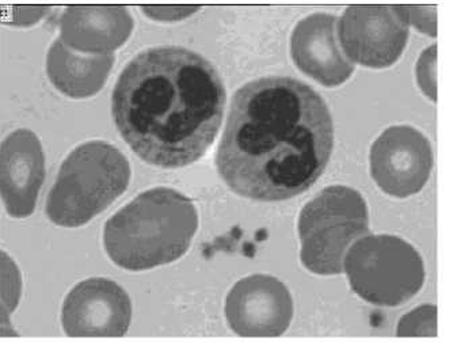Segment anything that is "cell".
<instances>
[{"label": "cell", "instance_id": "cell-9", "mask_svg": "<svg viewBox=\"0 0 457 342\" xmlns=\"http://www.w3.org/2000/svg\"><path fill=\"white\" fill-rule=\"evenodd\" d=\"M229 328L242 337H278L294 318L288 288L276 278L254 275L229 291L226 302Z\"/></svg>", "mask_w": 457, "mask_h": 342}, {"label": "cell", "instance_id": "cell-3", "mask_svg": "<svg viewBox=\"0 0 457 342\" xmlns=\"http://www.w3.org/2000/svg\"><path fill=\"white\" fill-rule=\"evenodd\" d=\"M198 227L187 196L156 188L137 196L104 226V249L120 268L147 271L181 258Z\"/></svg>", "mask_w": 457, "mask_h": 342}, {"label": "cell", "instance_id": "cell-17", "mask_svg": "<svg viewBox=\"0 0 457 342\" xmlns=\"http://www.w3.org/2000/svg\"><path fill=\"white\" fill-rule=\"evenodd\" d=\"M394 14L407 28H414L428 38H437V9L436 6H417V4H398L391 6Z\"/></svg>", "mask_w": 457, "mask_h": 342}, {"label": "cell", "instance_id": "cell-13", "mask_svg": "<svg viewBox=\"0 0 457 342\" xmlns=\"http://www.w3.org/2000/svg\"><path fill=\"white\" fill-rule=\"evenodd\" d=\"M133 30L124 6H68L60 20V40L85 54H113Z\"/></svg>", "mask_w": 457, "mask_h": 342}, {"label": "cell", "instance_id": "cell-6", "mask_svg": "<svg viewBox=\"0 0 457 342\" xmlns=\"http://www.w3.org/2000/svg\"><path fill=\"white\" fill-rule=\"evenodd\" d=\"M350 287L365 302L380 307L403 304L422 289L424 260L395 235H365L345 255Z\"/></svg>", "mask_w": 457, "mask_h": 342}, {"label": "cell", "instance_id": "cell-1", "mask_svg": "<svg viewBox=\"0 0 457 342\" xmlns=\"http://www.w3.org/2000/svg\"><path fill=\"white\" fill-rule=\"evenodd\" d=\"M333 145V120L320 94L292 78H262L235 94L216 166L243 197L288 200L322 176Z\"/></svg>", "mask_w": 457, "mask_h": 342}, {"label": "cell", "instance_id": "cell-12", "mask_svg": "<svg viewBox=\"0 0 457 342\" xmlns=\"http://www.w3.org/2000/svg\"><path fill=\"white\" fill-rule=\"evenodd\" d=\"M291 52L300 71L326 88L346 82L354 72L339 46L337 18L312 14L297 23L292 33Z\"/></svg>", "mask_w": 457, "mask_h": 342}, {"label": "cell", "instance_id": "cell-8", "mask_svg": "<svg viewBox=\"0 0 457 342\" xmlns=\"http://www.w3.org/2000/svg\"><path fill=\"white\" fill-rule=\"evenodd\" d=\"M410 30L391 6H350L338 21V41L350 62L383 70L395 64L409 43Z\"/></svg>", "mask_w": 457, "mask_h": 342}, {"label": "cell", "instance_id": "cell-2", "mask_svg": "<svg viewBox=\"0 0 457 342\" xmlns=\"http://www.w3.org/2000/svg\"><path fill=\"white\" fill-rule=\"evenodd\" d=\"M226 90L213 65L179 46L148 49L117 80L112 112L122 139L164 169L195 163L215 142Z\"/></svg>", "mask_w": 457, "mask_h": 342}, {"label": "cell", "instance_id": "cell-11", "mask_svg": "<svg viewBox=\"0 0 457 342\" xmlns=\"http://www.w3.org/2000/svg\"><path fill=\"white\" fill-rule=\"evenodd\" d=\"M46 179V155L36 133L14 130L0 145V200L7 213L23 219L34 213Z\"/></svg>", "mask_w": 457, "mask_h": 342}, {"label": "cell", "instance_id": "cell-4", "mask_svg": "<svg viewBox=\"0 0 457 342\" xmlns=\"http://www.w3.org/2000/svg\"><path fill=\"white\" fill-rule=\"evenodd\" d=\"M129 179V162L116 147L85 143L62 162L46 200V215L57 226H83L116 201Z\"/></svg>", "mask_w": 457, "mask_h": 342}, {"label": "cell", "instance_id": "cell-18", "mask_svg": "<svg viewBox=\"0 0 457 342\" xmlns=\"http://www.w3.org/2000/svg\"><path fill=\"white\" fill-rule=\"evenodd\" d=\"M415 79L424 96L437 102V44L428 46L418 57Z\"/></svg>", "mask_w": 457, "mask_h": 342}, {"label": "cell", "instance_id": "cell-19", "mask_svg": "<svg viewBox=\"0 0 457 342\" xmlns=\"http://www.w3.org/2000/svg\"><path fill=\"white\" fill-rule=\"evenodd\" d=\"M51 6H12L7 25L15 28H29L40 22L48 14Z\"/></svg>", "mask_w": 457, "mask_h": 342}, {"label": "cell", "instance_id": "cell-20", "mask_svg": "<svg viewBox=\"0 0 457 342\" xmlns=\"http://www.w3.org/2000/svg\"><path fill=\"white\" fill-rule=\"evenodd\" d=\"M143 13L159 22H177L200 10V6H142Z\"/></svg>", "mask_w": 457, "mask_h": 342}, {"label": "cell", "instance_id": "cell-16", "mask_svg": "<svg viewBox=\"0 0 457 342\" xmlns=\"http://www.w3.org/2000/svg\"><path fill=\"white\" fill-rule=\"evenodd\" d=\"M398 337H437V307L422 304L404 314L396 328Z\"/></svg>", "mask_w": 457, "mask_h": 342}, {"label": "cell", "instance_id": "cell-7", "mask_svg": "<svg viewBox=\"0 0 457 342\" xmlns=\"http://www.w3.org/2000/svg\"><path fill=\"white\" fill-rule=\"evenodd\" d=\"M370 174L386 195L407 198L424 189L435 156L429 139L410 125L386 128L370 147Z\"/></svg>", "mask_w": 457, "mask_h": 342}, {"label": "cell", "instance_id": "cell-14", "mask_svg": "<svg viewBox=\"0 0 457 342\" xmlns=\"http://www.w3.org/2000/svg\"><path fill=\"white\" fill-rule=\"evenodd\" d=\"M114 64V54H85L56 40L46 56L52 85L70 98H88L101 91Z\"/></svg>", "mask_w": 457, "mask_h": 342}, {"label": "cell", "instance_id": "cell-10", "mask_svg": "<svg viewBox=\"0 0 457 342\" xmlns=\"http://www.w3.org/2000/svg\"><path fill=\"white\" fill-rule=\"evenodd\" d=\"M132 320L127 292L108 279H88L75 286L62 304L68 337H122Z\"/></svg>", "mask_w": 457, "mask_h": 342}, {"label": "cell", "instance_id": "cell-5", "mask_svg": "<svg viewBox=\"0 0 457 342\" xmlns=\"http://www.w3.org/2000/svg\"><path fill=\"white\" fill-rule=\"evenodd\" d=\"M368 234L370 215L364 197L352 188H326L300 213L303 265L316 275H339L347 250Z\"/></svg>", "mask_w": 457, "mask_h": 342}, {"label": "cell", "instance_id": "cell-15", "mask_svg": "<svg viewBox=\"0 0 457 342\" xmlns=\"http://www.w3.org/2000/svg\"><path fill=\"white\" fill-rule=\"evenodd\" d=\"M22 278L15 261L0 250V337H17L12 326V315L20 304Z\"/></svg>", "mask_w": 457, "mask_h": 342}]
</instances>
